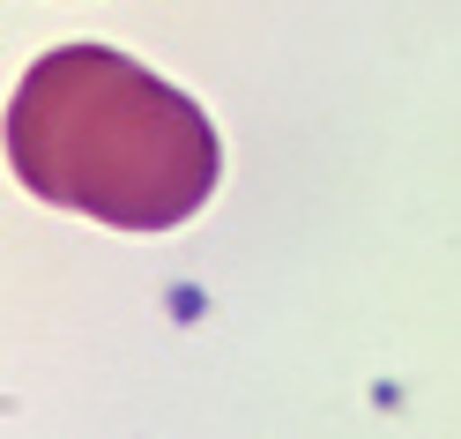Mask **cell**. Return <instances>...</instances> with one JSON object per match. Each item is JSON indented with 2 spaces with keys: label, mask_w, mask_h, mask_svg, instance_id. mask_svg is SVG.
I'll return each mask as SVG.
<instances>
[{
  "label": "cell",
  "mask_w": 461,
  "mask_h": 439,
  "mask_svg": "<svg viewBox=\"0 0 461 439\" xmlns=\"http://www.w3.org/2000/svg\"><path fill=\"white\" fill-rule=\"evenodd\" d=\"M0 142L38 201L112 231H171L209 209L223 179L209 112L112 45H52L31 60Z\"/></svg>",
  "instance_id": "obj_1"
}]
</instances>
